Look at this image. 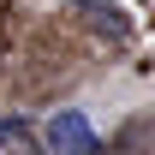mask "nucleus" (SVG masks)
Listing matches in <instances>:
<instances>
[{"instance_id":"1","label":"nucleus","mask_w":155,"mask_h":155,"mask_svg":"<svg viewBox=\"0 0 155 155\" xmlns=\"http://www.w3.org/2000/svg\"><path fill=\"white\" fill-rule=\"evenodd\" d=\"M48 149H60V155H90L96 149V131H90V119L84 114H72V107H60L54 119H48Z\"/></svg>"},{"instance_id":"2","label":"nucleus","mask_w":155,"mask_h":155,"mask_svg":"<svg viewBox=\"0 0 155 155\" xmlns=\"http://www.w3.org/2000/svg\"><path fill=\"white\" fill-rule=\"evenodd\" d=\"M72 6H84V18L96 24V30H114V36H125L131 24H125V12H119L114 0H72Z\"/></svg>"},{"instance_id":"3","label":"nucleus","mask_w":155,"mask_h":155,"mask_svg":"<svg viewBox=\"0 0 155 155\" xmlns=\"http://www.w3.org/2000/svg\"><path fill=\"white\" fill-rule=\"evenodd\" d=\"M0 149H12V155H30V149H36V131H30L24 119H0Z\"/></svg>"}]
</instances>
